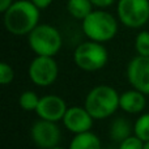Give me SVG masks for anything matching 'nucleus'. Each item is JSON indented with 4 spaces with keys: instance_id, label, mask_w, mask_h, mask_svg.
I'll use <instances>...</instances> for the list:
<instances>
[{
    "instance_id": "5701e85b",
    "label": "nucleus",
    "mask_w": 149,
    "mask_h": 149,
    "mask_svg": "<svg viewBox=\"0 0 149 149\" xmlns=\"http://www.w3.org/2000/svg\"><path fill=\"white\" fill-rule=\"evenodd\" d=\"M12 4H13V0H0V12L4 13Z\"/></svg>"
},
{
    "instance_id": "f8f14e48",
    "label": "nucleus",
    "mask_w": 149,
    "mask_h": 149,
    "mask_svg": "<svg viewBox=\"0 0 149 149\" xmlns=\"http://www.w3.org/2000/svg\"><path fill=\"white\" fill-rule=\"evenodd\" d=\"M147 94L137 89L126 90L120 94L119 107L128 114H141L147 107Z\"/></svg>"
},
{
    "instance_id": "412c9836",
    "label": "nucleus",
    "mask_w": 149,
    "mask_h": 149,
    "mask_svg": "<svg viewBox=\"0 0 149 149\" xmlns=\"http://www.w3.org/2000/svg\"><path fill=\"white\" fill-rule=\"evenodd\" d=\"M93 3L95 8H101V9H105V8H109L110 5H113L115 3V0H90Z\"/></svg>"
},
{
    "instance_id": "f3484780",
    "label": "nucleus",
    "mask_w": 149,
    "mask_h": 149,
    "mask_svg": "<svg viewBox=\"0 0 149 149\" xmlns=\"http://www.w3.org/2000/svg\"><path fill=\"white\" fill-rule=\"evenodd\" d=\"M134 135L143 141H149V113H143L134 124Z\"/></svg>"
},
{
    "instance_id": "2eb2a0df",
    "label": "nucleus",
    "mask_w": 149,
    "mask_h": 149,
    "mask_svg": "<svg viewBox=\"0 0 149 149\" xmlns=\"http://www.w3.org/2000/svg\"><path fill=\"white\" fill-rule=\"evenodd\" d=\"M93 3L90 0H68L67 10L76 20H84L93 10Z\"/></svg>"
},
{
    "instance_id": "4be33fe9",
    "label": "nucleus",
    "mask_w": 149,
    "mask_h": 149,
    "mask_svg": "<svg viewBox=\"0 0 149 149\" xmlns=\"http://www.w3.org/2000/svg\"><path fill=\"white\" fill-rule=\"evenodd\" d=\"M31 1L34 3V4L37 5V7L39 8V9H46V8H49L50 5L52 4V1L54 0H31Z\"/></svg>"
},
{
    "instance_id": "4468645a",
    "label": "nucleus",
    "mask_w": 149,
    "mask_h": 149,
    "mask_svg": "<svg viewBox=\"0 0 149 149\" xmlns=\"http://www.w3.org/2000/svg\"><path fill=\"white\" fill-rule=\"evenodd\" d=\"M134 132V127H131V124L126 120L124 118H118L115 120H113V123L110 124V139L115 143H122L124 139H127L128 136H131Z\"/></svg>"
},
{
    "instance_id": "aec40b11",
    "label": "nucleus",
    "mask_w": 149,
    "mask_h": 149,
    "mask_svg": "<svg viewBox=\"0 0 149 149\" xmlns=\"http://www.w3.org/2000/svg\"><path fill=\"white\" fill-rule=\"evenodd\" d=\"M144 148V141L136 136L131 135L127 139H124L122 143L118 144V149H143Z\"/></svg>"
},
{
    "instance_id": "9b49d317",
    "label": "nucleus",
    "mask_w": 149,
    "mask_h": 149,
    "mask_svg": "<svg viewBox=\"0 0 149 149\" xmlns=\"http://www.w3.org/2000/svg\"><path fill=\"white\" fill-rule=\"evenodd\" d=\"M68 106L62 97L56 94H46L41 97L36 113L38 118L50 122H60L64 118Z\"/></svg>"
},
{
    "instance_id": "7ed1b4c3",
    "label": "nucleus",
    "mask_w": 149,
    "mask_h": 149,
    "mask_svg": "<svg viewBox=\"0 0 149 149\" xmlns=\"http://www.w3.org/2000/svg\"><path fill=\"white\" fill-rule=\"evenodd\" d=\"M82 31L90 41L105 43L115 38L118 21L107 10L97 8L82 20Z\"/></svg>"
},
{
    "instance_id": "9d476101",
    "label": "nucleus",
    "mask_w": 149,
    "mask_h": 149,
    "mask_svg": "<svg viewBox=\"0 0 149 149\" xmlns=\"http://www.w3.org/2000/svg\"><path fill=\"white\" fill-rule=\"evenodd\" d=\"M94 120L95 119L90 115L85 106H71L64 114L63 124L67 131H70L73 135H77L92 131Z\"/></svg>"
},
{
    "instance_id": "6ab92c4d",
    "label": "nucleus",
    "mask_w": 149,
    "mask_h": 149,
    "mask_svg": "<svg viewBox=\"0 0 149 149\" xmlns=\"http://www.w3.org/2000/svg\"><path fill=\"white\" fill-rule=\"evenodd\" d=\"M13 79H15V71L12 65L5 62L0 63V84L8 85L13 81Z\"/></svg>"
},
{
    "instance_id": "0eeeda50",
    "label": "nucleus",
    "mask_w": 149,
    "mask_h": 149,
    "mask_svg": "<svg viewBox=\"0 0 149 149\" xmlns=\"http://www.w3.org/2000/svg\"><path fill=\"white\" fill-rule=\"evenodd\" d=\"M59 67L54 56L37 55L30 62L28 68V76L37 86H50L58 79Z\"/></svg>"
},
{
    "instance_id": "f03ea898",
    "label": "nucleus",
    "mask_w": 149,
    "mask_h": 149,
    "mask_svg": "<svg viewBox=\"0 0 149 149\" xmlns=\"http://www.w3.org/2000/svg\"><path fill=\"white\" fill-rule=\"evenodd\" d=\"M119 98L120 94L113 86L97 85L86 94L84 106L95 120H100L115 114L119 109Z\"/></svg>"
},
{
    "instance_id": "ddd939ff",
    "label": "nucleus",
    "mask_w": 149,
    "mask_h": 149,
    "mask_svg": "<svg viewBox=\"0 0 149 149\" xmlns=\"http://www.w3.org/2000/svg\"><path fill=\"white\" fill-rule=\"evenodd\" d=\"M68 149H103L100 137L92 131L73 135Z\"/></svg>"
},
{
    "instance_id": "39448f33",
    "label": "nucleus",
    "mask_w": 149,
    "mask_h": 149,
    "mask_svg": "<svg viewBox=\"0 0 149 149\" xmlns=\"http://www.w3.org/2000/svg\"><path fill=\"white\" fill-rule=\"evenodd\" d=\"M109 52L103 43L86 41L80 43L73 51V62L85 72H95L107 64Z\"/></svg>"
},
{
    "instance_id": "393cba45",
    "label": "nucleus",
    "mask_w": 149,
    "mask_h": 149,
    "mask_svg": "<svg viewBox=\"0 0 149 149\" xmlns=\"http://www.w3.org/2000/svg\"><path fill=\"white\" fill-rule=\"evenodd\" d=\"M51 149H65V148H62V147H59V145H56V147H54V148H51Z\"/></svg>"
},
{
    "instance_id": "a878e982",
    "label": "nucleus",
    "mask_w": 149,
    "mask_h": 149,
    "mask_svg": "<svg viewBox=\"0 0 149 149\" xmlns=\"http://www.w3.org/2000/svg\"><path fill=\"white\" fill-rule=\"evenodd\" d=\"M103 149H118V148H114V147H107V148H103Z\"/></svg>"
},
{
    "instance_id": "20e7f679",
    "label": "nucleus",
    "mask_w": 149,
    "mask_h": 149,
    "mask_svg": "<svg viewBox=\"0 0 149 149\" xmlns=\"http://www.w3.org/2000/svg\"><path fill=\"white\" fill-rule=\"evenodd\" d=\"M28 45L36 55L55 56L62 49L63 38L55 26L50 24H38L28 34Z\"/></svg>"
},
{
    "instance_id": "dca6fc26",
    "label": "nucleus",
    "mask_w": 149,
    "mask_h": 149,
    "mask_svg": "<svg viewBox=\"0 0 149 149\" xmlns=\"http://www.w3.org/2000/svg\"><path fill=\"white\" fill-rule=\"evenodd\" d=\"M39 100H41V97H38L36 92H33V90H25L18 97V105L25 111H36L37 107H38Z\"/></svg>"
},
{
    "instance_id": "1a4fd4ad",
    "label": "nucleus",
    "mask_w": 149,
    "mask_h": 149,
    "mask_svg": "<svg viewBox=\"0 0 149 149\" xmlns=\"http://www.w3.org/2000/svg\"><path fill=\"white\" fill-rule=\"evenodd\" d=\"M127 79L134 89L149 95V56L137 55L127 65Z\"/></svg>"
},
{
    "instance_id": "a211bd4d",
    "label": "nucleus",
    "mask_w": 149,
    "mask_h": 149,
    "mask_svg": "<svg viewBox=\"0 0 149 149\" xmlns=\"http://www.w3.org/2000/svg\"><path fill=\"white\" fill-rule=\"evenodd\" d=\"M135 50L137 55L149 56V31L143 30L135 38Z\"/></svg>"
},
{
    "instance_id": "6e6552de",
    "label": "nucleus",
    "mask_w": 149,
    "mask_h": 149,
    "mask_svg": "<svg viewBox=\"0 0 149 149\" xmlns=\"http://www.w3.org/2000/svg\"><path fill=\"white\" fill-rule=\"evenodd\" d=\"M30 137L33 143L41 149H51L56 147L60 141V128L56 122L41 119L34 122L30 127Z\"/></svg>"
},
{
    "instance_id": "f257e3e1",
    "label": "nucleus",
    "mask_w": 149,
    "mask_h": 149,
    "mask_svg": "<svg viewBox=\"0 0 149 149\" xmlns=\"http://www.w3.org/2000/svg\"><path fill=\"white\" fill-rule=\"evenodd\" d=\"M39 9L31 0H17L5 10L4 26L13 36H28L39 24Z\"/></svg>"
},
{
    "instance_id": "423d86ee",
    "label": "nucleus",
    "mask_w": 149,
    "mask_h": 149,
    "mask_svg": "<svg viewBox=\"0 0 149 149\" xmlns=\"http://www.w3.org/2000/svg\"><path fill=\"white\" fill-rule=\"evenodd\" d=\"M116 13L124 26L143 28L149 21V0H118Z\"/></svg>"
},
{
    "instance_id": "b1692460",
    "label": "nucleus",
    "mask_w": 149,
    "mask_h": 149,
    "mask_svg": "<svg viewBox=\"0 0 149 149\" xmlns=\"http://www.w3.org/2000/svg\"><path fill=\"white\" fill-rule=\"evenodd\" d=\"M143 149H149V141H144V148Z\"/></svg>"
}]
</instances>
